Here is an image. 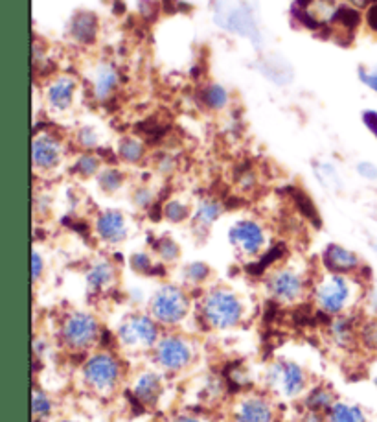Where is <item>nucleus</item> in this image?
<instances>
[{
	"mask_svg": "<svg viewBox=\"0 0 377 422\" xmlns=\"http://www.w3.org/2000/svg\"><path fill=\"white\" fill-rule=\"evenodd\" d=\"M203 317L204 323H208L212 328L236 327L243 317V307L232 292L227 290H213L203 301Z\"/></svg>",
	"mask_w": 377,
	"mask_h": 422,
	"instance_id": "f257e3e1",
	"label": "nucleus"
},
{
	"mask_svg": "<svg viewBox=\"0 0 377 422\" xmlns=\"http://www.w3.org/2000/svg\"><path fill=\"white\" fill-rule=\"evenodd\" d=\"M98 337L99 325L90 314H70L61 325V339L70 351H87L98 343Z\"/></svg>",
	"mask_w": 377,
	"mask_h": 422,
	"instance_id": "f03ea898",
	"label": "nucleus"
},
{
	"mask_svg": "<svg viewBox=\"0 0 377 422\" xmlns=\"http://www.w3.org/2000/svg\"><path fill=\"white\" fill-rule=\"evenodd\" d=\"M190 301L177 286H162L151 299V317L160 325H177L188 314Z\"/></svg>",
	"mask_w": 377,
	"mask_h": 422,
	"instance_id": "7ed1b4c3",
	"label": "nucleus"
},
{
	"mask_svg": "<svg viewBox=\"0 0 377 422\" xmlns=\"http://www.w3.org/2000/svg\"><path fill=\"white\" fill-rule=\"evenodd\" d=\"M215 22L234 34L250 37L258 45V28L248 6L243 2L236 4V0H219V6L215 8Z\"/></svg>",
	"mask_w": 377,
	"mask_h": 422,
	"instance_id": "20e7f679",
	"label": "nucleus"
},
{
	"mask_svg": "<svg viewBox=\"0 0 377 422\" xmlns=\"http://www.w3.org/2000/svg\"><path fill=\"white\" fill-rule=\"evenodd\" d=\"M83 378L94 391L105 393L116 386L120 378V363L109 352H98L83 365Z\"/></svg>",
	"mask_w": 377,
	"mask_h": 422,
	"instance_id": "39448f33",
	"label": "nucleus"
},
{
	"mask_svg": "<svg viewBox=\"0 0 377 422\" xmlns=\"http://www.w3.org/2000/svg\"><path fill=\"white\" fill-rule=\"evenodd\" d=\"M352 297V286L348 279L339 273H332L322 279L315 288V301L326 314H341Z\"/></svg>",
	"mask_w": 377,
	"mask_h": 422,
	"instance_id": "423d86ee",
	"label": "nucleus"
},
{
	"mask_svg": "<svg viewBox=\"0 0 377 422\" xmlns=\"http://www.w3.org/2000/svg\"><path fill=\"white\" fill-rule=\"evenodd\" d=\"M120 342L125 347L134 349H151L159 343V328L153 317L148 316H133L127 321L122 323L118 330Z\"/></svg>",
	"mask_w": 377,
	"mask_h": 422,
	"instance_id": "0eeeda50",
	"label": "nucleus"
},
{
	"mask_svg": "<svg viewBox=\"0 0 377 422\" xmlns=\"http://www.w3.org/2000/svg\"><path fill=\"white\" fill-rule=\"evenodd\" d=\"M192 345L184 337L168 336L155 345V362L166 371H180L192 362Z\"/></svg>",
	"mask_w": 377,
	"mask_h": 422,
	"instance_id": "6e6552de",
	"label": "nucleus"
},
{
	"mask_svg": "<svg viewBox=\"0 0 377 422\" xmlns=\"http://www.w3.org/2000/svg\"><path fill=\"white\" fill-rule=\"evenodd\" d=\"M337 13L333 0H297L293 4L294 19L309 30L328 28Z\"/></svg>",
	"mask_w": 377,
	"mask_h": 422,
	"instance_id": "1a4fd4ad",
	"label": "nucleus"
},
{
	"mask_svg": "<svg viewBox=\"0 0 377 422\" xmlns=\"http://www.w3.org/2000/svg\"><path fill=\"white\" fill-rule=\"evenodd\" d=\"M269 384L282 393L283 397L294 398L304 391L306 387V374L297 363L280 362L269 371Z\"/></svg>",
	"mask_w": 377,
	"mask_h": 422,
	"instance_id": "9d476101",
	"label": "nucleus"
},
{
	"mask_svg": "<svg viewBox=\"0 0 377 422\" xmlns=\"http://www.w3.org/2000/svg\"><path fill=\"white\" fill-rule=\"evenodd\" d=\"M230 244L248 257L258 255L265 246V232L259 223L252 220L238 221L229 232Z\"/></svg>",
	"mask_w": 377,
	"mask_h": 422,
	"instance_id": "9b49d317",
	"label": "nucleus"
},
{
	"mask_svg": "<svg viewBox=\"0 0 377 422\" xmlns=\"http://www.w3.org/2000/svg\"><path fill=\"white\" fill-rule=\"evenodd\" d=\"M269 292L276 301L294 302L306 292V282L302 275L293 269H278L269 279Z\"/></svg>",
	"mask_w": 377,
	"mask_h": 422,
	"instance_id": "f8f14e48",
	"label": "nucleus"
},
{
	"mask_svg": "<svg viewBox=\"0 0 377 422\" xmlns=\"http://www.w3.org/2000/svg\"><path fill=\"white\" fill-rule=\"evenodd\" d=\"M63 157V146L57 136L52 133H35L34 144H31V161L35 168L41 170H52L61 162Z\"/></svg>",
	"mask_w": 377,
	"mask_h": 422,
	"instance_id": "ddd939ff",
	"label": "nucleus"
},
{
	"mask_svg": "<svg viewBox=\"0 0 377 422\" xmlns=\"http://www.w3.org/2000/svg\"><path fill=\"white\" fill-rule=\"evenodd\" d=\"M96 232L98 237L111 244H118L127 237V223L122 212L118 211H107L99 214L96 220Z\"/></svg>",
	"mask_w": 377,
	"mask_h": 422,
	"instance_id": "4468645a",
	"label": "nucleus"
},
{
	"mask_svg": "<svg viewBox=\"0 0 377 422\" xmlns=\"http://www.w3.org/2000/svg\"><path fill=\"white\" fill-rule=\"evenodd\" d=\"M359 22H361V15L357 10H353L350 6H339L328 30L332 31L333 39L337 43H343V39H352Z\"/></svg>",
	"mask_w": 377,
	"mask_h": 422,
	"instance_id": "2eb2a0df",
	"label": "nucleus"
},
{
	"mask_svg": "<svg viewBox=\"0 0 377 422\" xmlns=\"http://www.w3.org/2000/svg\"><path fill=\"white\" fill-rule=\"evenodd\" d=\"M324 266L328 267L332 273H339V275H344V273H352L353 269H357L361 260L353 251H348L343 246H337V244H332L328 246V249L324 251L322 255Z\"/></svg>",
	"mask_w": 377,
	"mask_h": 422,
	"instance_id": "dca6fc26",
	"label": "nucleus"
},
{
	"mask_svg": "<svg viewBox=\"0 0 377 422\" xmlns=\"http://www.w3.org/2000/svg\"><path fill=\"white\" fill-rule=\"evenodd\" d=\"M76 91V80L72 76L55 78L46 89V100L54 109L65 111L72 106V96Z\"/></svg>",
	"mask_w": 377,
	"mask_h": 422,
	"instance_id": "f3484780",
	"label": "nucleus"
},
{
	"mask_svg": "<svg viewBox=\"0 0 377 422\" xmlns=\"http://www.w3.org/2000/svg\"><path fill=\"white\" fill-rule=\"evenodd\" d=\"M238 422H273V407L262 397H247L238 406Z\"/></svg>",
	"mask_w": 377,
	"mask_h": 422,
	"instance_id": "a211bd4d",
	"label": "nucleus"
},
{
	"mask_svg": "<svg viewBox=\"0 0 377 422\" xmlns=\"http://www.w3.org/2000/svg\"><path fill=\"white\" fill-rule=\"evenodd\" d=\"M70 36L74 37L76 43L92 45L98 37V20H96L94 13H89V11L78 13L70 24Z\"/></svg>",
	"mask_w": 377,
	"mask_h": 422,
	"instance_id": "6ab92c4d",
	"label": "nucleus"
},
{
	"mask_svg": "<svg viewBox=\"0 0 377 422\" xmlns=\"http://www.w3.org/2000/svg\"><path fill=\"white\" fill-rule=\"evenodd\" d=\"M120 83V76L116 72V69L109 63H101V65L96 69L94 81H92V87H94V98L99 101L107 100L113 92L116 91V87Z\"/></svg>",
	"mask_w": 377,
	"mask_h": 422,
	"instance_id": "aec40b11",
	"label": "nucleus"
},
{
	"mask_svg": "<svg viewBox=\"0 0 377 422\" xmlns=\"http://www.w3.org/2000/svg\"><path fill=\"white\" fill-rule=\"evenodd\" d=\"M160 389H162V380L159 374L155 372H144L142 377L134 384V397L142 404H155L160 397Z\"/></svg>",
	"mask_w": 377,
	"mask_h": 422,
	"instance_id": "412c9836",
	"label": "nucleus"
},
{
	"mask_svg": "<svg viewBox=\"0 0 377 422\" xmlns=\"http://www.w3.org/2000/svg\"><path fill=\"white\" fill-rule=\"evenodd\" d=\"M115 275L116 272L113 264H109V262H98L87 273V284L90 286V290L99 292V290H105V288L111 286L115 282Z\"/></svg>",
	"mask_w": 377,
	"mask_h": 422,
	"instance_id": "4be33fe9",
	"label": "nucleus"
},
{
	"mask_svg": "<svg viewBox=\"0 0 377 422\" xmlns=\"http://www.w3.org/2000/svg\"><path fill=\"white\" fill-rule=\"evenodd\" d=\"M329 422H367V417L362 413L361 407L352 406V404L335 402L328 409Z\"/></svg>",
	"mask_w": 377,
	"mask_h": 422,
	"instance_id": "5701e85b",
	"label": "nucleus"
},
{
	"mask_svg": "<svg viewBox=\"0 0 377 422\" xmlns=\"http://www.w3.org/2000/svg\"><path fill=\"white\" fill-rule=\"evenodd\" d=\"M118 153L125 162H140L144 159L145 146L142 141L134 139V136H125L118 144Z\"/></svg>",
	"mask_w": 377,
	"mask_h": 422,
	"instance_id": "b1692460",
	"label": "nucleus"
},
{
	"mask_svg": "<svg viewBox=\"0 0 377 422\" xmlns=\"http://www.w3.org/2000/svg\"><path fill=\"white\" fill-rule=\"evenodd\" d=\"M219 214H221V205L213 199H203L199 203V209L195 212V221L199 225L210 227L213 221L218 220Z\"/></svg>",
	"mask_w": 377,
	"mask_h": 422,
	"instance_id": "393cba45",
	"label": "nucleus"
},
{
	"mask_svg": "<svg viewBox=\"0 0 377 422\" xmlns=\"http://www.w3.org/2000/svg\"><path fill=\"white\" fill-rule=\"evenodd\" d=\"M333 397L332 393L328 391V389H324V387H318V389H315V391L311 393L308 397V407L311 409V412H328L329 407L333 406Z\"/></svg>",
	"mask_w": 377,
	"mask_h": 422,
	"instance_id": "a878e982",
	"label": "nucleus"
},
{
	"mask_svg": "<svg viewBox=\"0 0 377 422\" xmlns=\"http://www.w3.org/2000/svg\"><path fill=\"white\" fill-rule=\"evenodd\" d=\"M204 101L208 104V107L212 109H223L227 104H229V94L225 91V87L221 85H210L206 91H204Z\"/></svg>",
	"mask_w": 377,
	"mask_h": 422,
	"instance_id": "bb28decb",
	"label": "nucleus"
},
{
	"mask_svg": "<svg viewBox=\"0 0 377 422\" xmlns=\"http://www.w3.org/2000/svg\"><path fill=\"white\" fill-rule=\"evenodd\" d=\"M98 181L105 192H116L124 183V176L115 168H109V170H104L99 174Z\"/></svg>",
	"mask_w": 377,
	"mask_h": 422,
	"instance_id": "cd10ccee",
	"label": "nucleus"
},
{
	"mask_svg": "<svg viewBox=\"0 0 377 422\" xmlns=\"http://www.w3.org/2000/svg\"><path fill=\"white\" fill-rule=\"evenodd\" d=\"M359 337H361L364 347L377 352V319L364 323L361 327V330H359Z\"/></svg>",
	"mask_w": 377,
	"mask_h": 422,
	"instance_id": "c85d7f7f",
	"label": "nucleus"
},
{
	"mask_svg": "<svg viewBox=\"0 0 377 422\" xmlns=\"http://www.w3.org/2000/svg\"><path fill=\"white\" fill-rule=\"evenodd\" d=\"M76 171L80 174V176L83 177H89V176H94L96 171H98L99 168V161L96 155H90V153H87V155H81L80 159H78V162H76Z\"/></svg>",
	"mask_w": 377,
	"mask_h": 422,
	"instance_id": "c756f323",
	"label": "nucleus"
},
{
	"mask_svg": "<svg viewBox=\"0 0 377 422\" xmlns=\"http://www.w3.org/2000/svg\"><path fill=\"white\" fill-rule=\"evenodd\" d=\"M332 332H333V337H335L339 343H343V345L344 343L352 342V336H353L352 325H350V321L344 319V317H339L337 321L333 323Z\"/></svg>",
	"mask_w": 377,
	"mask_h": 422,
	"instance_id": "7c9ffc66",
	"label": "nucleus"
},
{
	"mask_svg": "<svg viewBox=\"0 0 377 422\" xmlns=\"http://www.w3.org/2000/svg\"><path fill=\"white\" fill-rule=\"evenodd\" d=\"M164 216L168 218L169 221L179 223V221H184L186 218L190 216V211H188V206L184 205V203L173 199V202H169L168 205L164 206Z\"/></svg>",
	"mask_w": 377,
	"mask_h": 422,
	"instance_id": "2f4dec72",
	"label": "nucleus"
},
{
	"mask_svg": "<svg viewBox=\"0 0 377 422\" xmlns=\"http://www.w3.org/2000/svg\"><path fill=\"white\" fill-rule=\"evenodd\" d=\"M31 409H34L35 419L46 417L52 412V402H50V398L46 397L45 393L35 391L34 398H31Z\"/></svg>",
	"mask_w": 377,
	"mask_h": 422,
	"instance_id": "473e14b6",
	"label": "nucleus"
},
{
	"mask_svg": "<svg viewBox=\"0 0 377 422\" xmlns=\"http://www.w3.org/2000/svg\"><path fill=\"white\" fill-rule=\"evenodd\" d=\"M184 275H186V281L190 282H203L208 279L210 269L206 264H201V262H195V264H190L184 269Z\"/></svg>",
	"mask_w": 377,
	"mask_h": 422,
	"instance_id": "72a5a7b5",
	"label": "nucleus"
},
{
	"mask_svg": "<svg viewBox=\"0 0 377 422\" xmlns=\"http://www.w3.org/2000/svg\"><path fill=\"white\" fill-rule=\"evenodd\" d=\"M157 251H159V255L164 260L171 262L175 260V258L179 257V246L175 244L173 240H169V238H162V240L159 241V246H157Z\"/></svg>",
	"mask_w": 377,
	"mask_h": 422,
	"instance_id": "f704fd0d",
	"label": "nucleus"
},
{
	"mask_svg": "<svg viewBox=\"0 0 377 422\" xmlns=\"http://www.w3.org/2000/svg\"><path fill=\"white\" fill-rule=\"evenodd\" d=\"M78 141H80V144L83 148H94L98 144V135H96V131L92 127L85 126L78 133Z\"/></svg>",
	"mask_w": 377,
	"mask_h": 422,
	"instance_id": "c9c22d12",
	"label": "nucleus"
},
{
	"mask_svg": "<svg viewBox=\"0 0 377 422\" xmlns=\"http://www.w3.org/2000/svg\"><path fill=\"white\" fill-rule=\"evenodd\" d=\"M131 266L136 269V272L140 273H148L151 272V260H149L148 255H144V253H138V255H133L131 257Z\"/></svg>",
	"mask_w": 377,
	"mask_h": 422,
	"instance_id": "e433bc0d",
	"label": "nucleus"
},
{
	"mask_svg": "<svg viewBox=\"0 0 377 422\" xmlns=\"http://www.w3.org/2000/svg\"><path fill=\"white\" fill-rule=\"evenodd\" d=\"M357 171L362 177H367V179H377V168L372 162H361L357 166Z\"/></svg>",
	"mask_w": 377,
	"mask_h": 422,
	"instance_id": "4c0bfd02",
	"label": "nucleus"
},
{
	"mask_svg": "<svg viewBox=\"0 0 377 422\" xmlns=\"http://www.w3.org/2000/svg\"><path fill=\"white\" fill-rule=\"evenodd\" d=\"M362 120H364V124L368 126V129L372 131L374 135L377 136V113L376 111H364Z\"/></svg>",
	"mask_w": 377,
	"mask_h": 422,
	"instance_id": "58836bf2",
	"label": "nucleus"
},
{
	"mask_svg": "<svg viewBox=\"0 0 377 422\" xmlns=\"http://www.w3.org/2000/svg\"><path fill=\"white\" fill-rule=\"evenodd\" d=\"M367 22L370 26V30H374L377 34V2L370 4L367 11Z\"/></svg>",
	"mask_w": 377,
	"mask_h": 422,
	"instance_id": "ea45409f",
	"label": "nucleus"
},
{
	"mask_svg": "<svg viewBox=\"0 0 377 422\" xmlns=\"http://www.w3.org/2000/svg\"><path fill=\"white\" fill-rule=\"evenodd\" d=\"M359 78L362 80V83L364 85H368L370 89H374V91L377 92V72H372V74H367L364 71H359Z\"/></svg>",
	"mask_w": 377,
	"mask_h": 422,
	"instance_id": "a19ab883",
	"label": "nucleus"
},
{
	"mask_svg": "<svg viewBox=\"0 0 377 422\" xmlns=\"http://www.w3.org/2000/svg\"><path fill=\"white\" fill-rule=\"evenodd\" d=\"M134 199H136V203H138L140 206H148L149 202H151V194H149V190L142 188V190H138L134 194Z\"/></svg>",
	"mask_w": 377,
	"mask_h": 422,
	"instance_id": "79ce46f5",
	"label": "nucleus"
},
{
	"mask_svg": "<svg viewBox=\"0 0 377 422\" xmlns=\"http://www.w3.org/2000/svg\"><path fill=\"white\" fill-rule=\"evenodd\" d=\"M31 264H34V279L37 281L41 276V272H43V258H41L39 253H34Z\"/></svg>",
	"mask_w": 377,
	"mask_h": 422,
	"instance_id": "37998d69",
	"label": "nucleus"
},
{
	"mask_svg": "<svg viewBox=\"0 0 377 422\" xmlns=\"http://www.w3.org/2000/svg\"><path fill=\"white\" fill-rule=\"evenodd\" d=\"M348 2H350L352 6H355V8H367L372 0H348Z\"/></svg>",
	"mask_w": 377,
	"mask_h": 422,
	"instance_id": "c03bdc74",
	"label": "nucleus"
},
{
	"mask_svg": "<svg viewBox=\"0 0 377 422\" xmlns=\"http://www.w3.org/2000/svg\"><path fill=\"white\" fill-rule=\"evenodd\" d=\"M175 422H199V421L194 417H180L179 421H175Z\"/></svg>",
	"mask_w": 377,
	"mask_h": 422,
	"instance_id": "a18cd8bd",
	"label": "nucleus"
},
{
	"mask_svg": "<svg viewBox=\"0 0 377 422\" xmlns=\"http://www.w3.org/2000/svg\"><path fill=\"white\" fill-rule=\"evenodd\" d=\"M374 249H376V253H377V246H374Z\"/></svg>",
	"mask_w": 377,
	"mask_h": 422,
	"instance_id": "49530a36",
	"label": "nucleus"
},
{
	"mask_svg": "<svg viewBox=\"0 0 377 422\" xmlns=\"http://www.w3.org/2000/svg\"><path fill=\"white\" fill-rule=\"evenodd\" d=\"M61 422H72V421H61Z\"/></svg>",
	"mask_w": 377,
	"mask_h": 422,
	"instance_id": "de8ad7c7",
	"label": "nucleus"
},
{
	"mask_svg": "<svg viewBox=\"0 0 377 422\" xmlns=\"http://www.w3.org/2000/svg\"><path fill=\"white\" fill-rule=\"evenodd\" d=\"M376 386H377V374H376Z\"/></svg>",
	"mask_w": 377,
	"mask_h": 422,
	"instance_id": "09e8293b",
	"label": "nucleus"
}]
</instances>
